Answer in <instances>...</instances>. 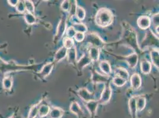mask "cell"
Returning a JSON list of instances; mask_svg holds the SVG:
<instances>
[{
    "label": "cell",
    "mask_w": 159,
    "mask_h": 118,
    "mask_svg": "<svg viewBox=\"0 0 159 118\" xmlns=\"http://www.w3.org/2000/svg\"><path fill=\"white\" fill-rule=\"evenodd\" d=\"M113 21L112 12L108 8H102L97 12L95 17L96 25L101 27L109 26Z\"/></svg>",
    "instance_id": "6da1fadb"
},
{
    "label": "cell",
    "mask_w": 159,
    "mask_h": 118,
    "mask_svg": "<svg viewBox=\"0 0 159 118\" xmlns=\"http://www.w3.org/2000/svg\"><path fill=\"white\" fill-rule=\"evenodd\" d=\"M86 41L90 43L92 46L98 48H102L105 45V42L101 39L99 36L96 33H90L87 35Z\"/></svg>",
    "instance_id": "7a4b0ae2"
},
{
    "label": "cell",
    "mask_w": 159,
    "mask_h": 118,
    "mask_svg": "<svg viewBox=\"0 0 159 118\" xmlns=\"http://www.w3.org/2000/svg\"><path fill=\"white\" fill-rule=\"evenodd\" d=\"M112 96V88L109 83H107L104 89L101 93L100 98L98 100L99 104L105 105L107 104L111 100Z\"/></svg>",
    "instance_id": "3957f363"
},
{
    "label": "cell",
    "mask_w": 159,
    "mask_h": 118,
    "mask_svg": "<svg viewBox=\"0 0 159 118\" xmlns=\"http://www.w3.org/2000/svg\"><path fill=\"white\" fill-rule=\"evenodd\" d=\"M77 95L79 96L80 98L84 102H87L92 100H95L94 99V95L93 93L89 92L87 89L85 87L80 88L77 91Z\"/></svg>",
    "instance_id": "277c9868"
},
{
    "label": "cell",
    "mask_w": 159,
    "mask_h": 118,
    "mask_svg": "<svg viewBox=\"0 0 159 118\" xmlns=\"http://www.w3.org/2000/svg\"><path fill=\"white\" fill-rule=\"evenodd\" d=\"M66 17H63L61 20L60 23L58 25L57 33L55 35V37L57 38V39L59 40L62 37L64 34L65 33L66 28Z\"/></svg>",
    "instance_id": "5b68a950"
},
{
    "label": "cell",
    "mask_w": 159,
    "mask_h": 118,
    "mask_svg": "<svg viewBox=\"0 0 159 118\" xmlns=\"http://www.w3.org/2000/svg\"><path fill=\"white\" fill-rule=\"evenodd\" d=\"M137 24L140 28L143 30H146L150 27L151 20L148 16H141L138 19Z\"/></svg>",
    "instance_id": "8992f818"
},
{
    "label": "cell",
    "mask_w": 159,
    "mask_h": 118,
    "mask_svg": "<svg viewBox=\"0 0 159 118\" xmlns=\"http://www.w3.org/2000/svg\"><path fill=\"white\" fill-rule=\"evenodd\" d=\"M92 80L94 83H107L109 78L105 75L101 74L97 72H94L92 74Z\"/></svg>",
    "instance_id": "52a82bcc"
},
{
    "label": "cell",
    "mask_w": 159,
    "mask_h": 118,
    "mask_svg": "<svg viewBox=\"0 0 159 118\" xmlns=\"http://www.w3.org/2000/svg\"><path fill=\"white\" fill-rule=\"evenodd\" d=\"M141 78L139 74L134 73L130 78V83L131 87L134 90L139 89L141 85Z\"/></svg>",
    "instance_id": "ba28073f"
},
{
    "label": "cell",
    "mask_w": 159,
    "mask_h": 118,
    "mask_svg": "<svg viewBox=\"0 0 159 118\" xmlns=\"http://www.w3.org/2000/svg\"><path fill=\"white\" fill-rule=\"evenodd\" d=\"M53 67H54L53 63L52 62L48 63L46 65H44L43 68L42 69V70H40L39 72L40 76L42 78H44V79L46 78L47 76H48L51 74V73L52 72Z\"/></svg>",
    "instance_id": "9c48e42d"
},
{
    "label": "cell",
    "mask_w": 159,
    "mask_h": 118,
    "mask_svg": "<svg viewBox=\"0 0 159 118\" xmlns=\"http://www.w3.org/2000/svg\"><path fill=\"white\" fill-rule=\"evenodd\" d=\"M98 105H99L98 100H92L86 103L85 106L86 107L87 111H89L91 116L94 115L96 113Z\"/></svg>",
    "instance_id": "30bf717a"
},
{
    "label": "cell",
    "mask_w": 159,
    "mask_h": 118,
    "mask_svg": "<svg viewBox=\"0 0 159 118\" xmlns=\"http://www.w3.org/2000/svg\"><path fill=\"white\" fill-rule=\"evenodd\" d=\"M68 50L64 46H62L58 50L54 56V62L58 63L64 59L67 55Z\"/></svg>",
    "instance_id": "8fae6325"
},
{
    "label": "cell",
    "mask_w": 159,
    "mask_h": 118,
    "mask_svg": "<svg viewBox=\"0 0 159 118\" xmlns=\"http://www.w3.org/2000/svg\"><path fill=\"white\" fill-rule=\"evenodd\" d=\"M92 62V60L89 56L84 54L81 59L77 61V66L80 70H83L85 67L89 65Z\"/></svg>",
    "instance_id": "7c38bea8"
},
{
    "label": "cell",
    "mask_w": 159,
    "mask_h": 118,
    "mask_svg": "<svg viewBox=\"0 0 159 118\" xmlns=\"http://www.w3.org/2000/svg\"><path fill=\"white\" fill-rule=\"evenodd\" d=\"M125 60L131 69H134L136 67L137 63H138L139 56L136 53H133L126 57Z\"/></svg>",
    "instance_id": "4fadbf2b"
},
{
    "label": "cell",
    "mask_w": 159,
    "mask_h": 118,
    "mask_svg": "<svg viewBox=\"0 0 159 118\" xmlns=\"http://www.w3.org/2000/svg\"><path fill=\"white\" fill-rule=\"evenodd\" d=\"M129 111L133 118H137V106H136V97L133 96L129 99L128 102Z\"/></svg>",
    "instance_id": "5bb4252c"
},
{
    "label": "cell",
    "mask_w": 159,
    "mask_h": 118,
    "mask_svg": "<svg viewBox=\"0 0 159 118\" xmlns=\"http://www.w3.org/2000/svg\"><path fill=\"white\" fill-rule=\"evenodd\" d=\"M67 60L68 62L71 65H74L77 62V50L75 47L71 49L68 50L67 53Z\"/></svg>",
    "instance_id": "9a60e30c"
},
{
    "label": "cell",
    "mask_w": 159,
    "mask_h": 118,
    "mask_svg": "<svg viewBox=\"0 0 159 118\" xmlns=\"http://www.w3.org/2000/svg\"><path fill=\"white\" fill-rule=\"evenodd\" d=\"M99 67L102 72L105 74V76L109 77L111 75V66L107 61L103 60L100 61L99 63Z\"/></svg>",
    "instance_id": "2e32d148"
},
{
    "label": "cell",
    "mask_w": 159,
    "mask_h": 118,
    "mask_svg": "<svg viewBox=\"0 0 159 118\" xmlns=\"http://www.w3.org/2000/svg\"><path fill=\"white\" fill-rule=\"evenodd\" d=\"M64 113V111L59 107H52L49 112V118H61Z\"/></svg>",
    "instance_id": "e0dca14e"
},
{
    "label": "cell",
    "mask_w": 159,
    "mask_h": 118,
    "mask_svg": "<svg viewBox=\"0 0 159 118\" xmlns=\"http://www.w3.org/2000/svg\"><path fill=\"white\" fill-rule=\"evenodd\" d=\"M89 56L92 61H98L99 59L100 50L99 48L91 46L89 48Z\"/></svg>",
    "instance_id": "ac0fdd59"
},
{
    "label": "cell",
    "mask_w": 159,
    "mask_h": 118,
    "mask_svg": "<svg viewBox=\"0 0 159 118\" xmlns=\"http://www.w3.org/2000/svg\"><path fill=\"white\" fill-rule=\"evenodd\" d=\"M152 65L151 63L146 59H144L141 61V63H140L141 70L143 73L145 74L150 73L152 70Z\"/></svg>",
    "instance_id": "d6986e66"
},
{
    "label": "cell",
    "mask_w": 159,
    "mask_h": 118,
    "mask_svg": "<svg viewBox=\"0 0 159 118\" xmlns=\"http://www.w3.org/2000/svg\"><path fill=\"white\" fill-rule=\"evenodd\" d=\"M115 74L116 75V76L124 79L126 81L129 79V73L124 68H122V67L116 68L115 69Z\"/></svg>",
    "instance_id": "ffe728a7"
},
{
    "label": "cell",
    "mask_w": 159,
    "mask_h": 118,
    "mask_svg": "<svg viewBox=\"0 0 159 118\" xmlns=\"http://www.w3.org/2000/svg\"><path fill=\"white\" fill-rule=\"evenodd\" d=\"M159 50L157 48H153L150 52V57L152 59V64L158 69L159 67Z\"/></svg>",
    "instance_id": "44dd1931"
},
{
    "label": "cell",
    "mask_w": 159,
    "mask_h": 118,
    "mask_svg": "<svg viewBox=\"0 0 159 118\" xmlns=\"http://www.w3.org/2000/svg\"><path fill=\"white\" fill-rule=\"evenodd\" d=\"M146 99L144 96L136 97V106L138 112H141L146 107Z\"/></svg>",
    "instance_id": "7402d4cb"
},
{
    "label": "cell",
    "mask_w": 159,
    "mask_h": 118,
    "mask_svg": "<svg viewBox=\"0 0 159 118\" xmlns=\"http://www.w3.org/2000/svg\"><path fill=\"white\" fill-rule=\"evenodd\" d=\"M70 109V111L77 116H81L83 114V111L77 102H73L71 103Z\"/></svg>",
    "instance_id": "603a6c76"
},
{
    "label": "cell",
    "mask_w": 159,
    "mask_h": 118,
    "mask_svg": "<svg viewBox=\"0 0 159 118\" xmlns=\"http://www.w3.org/2000/svg\"><path fill=\"white\" fill-rule=\"evenodd\" d=\"M50 107L47 105H41L38 108V115L40 118L45 117L49 113Z\"/></svg>",
    "instance_id": "cb8c5ba5"
},
{
    "label": "cell",
    "mask_w": 159,
    "mask_h": 118,
    "mask_svg": "<svg viewBox=\"0 0 159 118\" xmlns=\"http://www.w3.org/2000/svg\"><path fill=\"white\" fill-rule=\"evenodd\" d=\"M73 28L75 30V31L76 32V33H84L87 32V28L85 24H84L83 23H74L73 25Z\"/></svg>",
    "instance_id": "d4e9b609"
},
{
    "label": "cell",
    "mask_w": 159,
    "mask_h": 118,
    "mask_svg": "<svg viewBox=\"0 0 159 118\" xmlns=\"http://www.w3.org/2000/svg\"><path fill=\"white\" fill-rule=\"evenodd\" d=\"M75 15L77 18L79 20H83L86 17V11L81 6H78L76 8Z\"/></svg>",
    "instance_id": "484cf974"
},
{
    "label": "cell",
    "mask_w": 159,
    "mask_h": 118,
    "mask_svg": "<svg viewBox=\"0 0 159 118\" xmlns=\"http://www.w3.org/2000/svg\"><path fill=\"white\" fill-rule=\"evenodd\" d=\"M25 20L27 23L29 25H32L36 23V17L32 14L29 13L28 12H25Z\"/></svg>",
    "instance_id": "4316f807"
},
{
    "label": "cell",
    "mask_w": 159,
    "mask_h": 118,
    "mask_svg": "<svg viewBox=\"0 0 159 118\" xmlns=\"http://www.w3.org/2000/svg\"><path fill=\"white\" fill-rule=\"evenodd\" d=\"M13 85V80L11 77H6L2 81L3 87L6 90H10Z\"/></svg>",
    "instance_id": "83f0119b"
},
{
    "label": "cell",
    "mask_w": 159,
    "mask_h": 118,
    "mask_svg": "<svg viewBox=\"0 0 159 118\" xmlns=\"http://www.w3.org/2000/svg\"><path fill=\"white\" fill-rule=\"evenodd\" d=\"M24 2L27 12L33 14L34 13V6L33 2L32 1H25Z\"/></svg>",
    "instance_id": "f1b7e54d"
},
{
    "label": "cell",
    "mask_w": 159,
    "mask_h": 118,
    "mask_svg": "<svg viewBox=\"0 0 159 118\" xmlns=\"http://www.w3.org/2000/svg\"><path fill=\"white\" fill-rule=\"evenodd\" d=\"M63 44H64L63 46L64 47H66L67 50H69L74 47V42L73 39L66 37L63 40Z\"/></svg>",
    "instance_id": "f546056e"
},
{
    "label": "cell",
    "mask_w": 159,
    "mask_h": 118,
    "mask_svg": "<svg viewBox=\"0 0 159 118\" xmlns=\"http://www.w3.org/2000/svg\"><path fill=\"white\" fill-rule=\"evenodd\" d=\"M112 82L115 85L118 87H122L126 84V80L118 76H116L113 78Z\"/></svg>",
    "instance_id": "4dcf8cb0"
},
{
    "label": "cell",
    "mask_w": 159,
    "mask_h": 118,
    "mask_svg": "<svg viewBox=\"0 0 159 118\" xmlns=\"http://www.w3.org/2000/svg\"><path fill=\"white\" fill-rule=\"evenodd\" d=\"M38 108L39 107L37 105L33 106L30 110L28 118H35L38 115Z\"/></svg>",
    "instance_id": "1f68e13d"
},
{
    "label": "cell",
    "mask_w": 159,
    "mask_h": 118,
    "mask_svg": "<svg viewBox=\"0 0 159 118\" xmlns=\"http://www.w3.org/2000/svg\"><path fill=\"white\" fill-rule=\"evenodd\" d=\"M16 10L20 13H24L26 11L25 2L23 1H19L18 3L16 6Z\"/></svg>",
    "instance_id": "d6a6232c"
},
{
    "label": "cell",
    "mask_w": 159,
    "mask_h": 118,
    "mask_svg": "<svg viewBox=\"0 0 159 118\" xmlns=\"http://www.w3.org/2000/svg\"><path fill=\"white\" fill-rule=\"evenodd\" d=\"M70 7H71V6H70V1H67V0L64 1L62 2L61 5V9H62L63 11H69L70 9Z\"/></svg>",
    "instance_id": "836d02e7"
},
{
    "label": "cell",
    "mask_w": 159,
    "mask_h": 118,
    "mask_svg": "<svg viewBox=\"0 0 159 118\" xmlns=\"http://www.w3.org/2000/svg\"><path fill=\"white\" fill-rule=\"evenodd\" d=\"M75 33H76V32L73 28V27H70L68 28V29L66 30V35H67L66 37L70 38V39H73Z\"/></svg>",
    "instance_id": "e575fe53"
},
{
    "label": "cell",
    "mask_w": 159,
    "mask_h": 118,
    "mask_svg": "<svg viewBox=\"0 0 159 118\" xmlns=\"http://www.w3.org/2000/svg\"><path fill=\"white\" fill-rule=\"evenodd\" d=\"M74 38L77 42H81L85 39V35L84 33L77 32L75 33Z\"/></svg>",
    "instance_id": "d590c367"
},
{
    "label": "cell",
    "mask_w": 159,
    "mask_h": 118,
    "mask_svg": "<svg viewBox=\"0 0 159 118\" xmlns=\"http://www.w3.org/2000/svg\"><path fill=\"white\" fill-rule=\"evenodd\" d=\"M159 13L154 14L152 16V26L155 27V28L159 27Z\"/></svg>",
    "instance_id": "8d00e7d4"
},
{
    "label": "cell",
    "mask_w": 159,
    "mask_h": 118,
    "mask_svg": "<svg viewBox=\"0 0 159 118\" xmlns=\"http://www.w3.org/2000/svg\"><path fill=\"white\" fill-rule=\"evenodd\" d=\"M18 1H17V0H9V1H8V2L10 6H11L13 7H16L17 4L18 3Z\"/></svg>",
    "instance_id": "74e56055"
},
{
    "label": "cell",
    "mask_w": 159,
    "mask_h": 118,
    "mask_svg": "<svg viewBox=\"0 0 159 118\" xmlns=\"http://www.w3.org/2000/svg\"><path fill=\"white\" fill-rule=\"evenodd\" d=\"M13 118V117H10V118Z\"/></svg>",
    "instance_id": "f35d334b"
}]
</instances>
